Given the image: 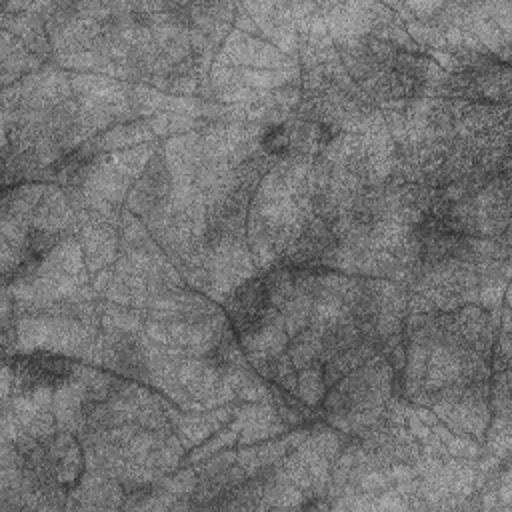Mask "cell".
I'll return each instance as SVG.
<instances>
[{
    "label": "cell",
    "mask_w": 512,
    "mask_h": 512,
    "mask_svg": "<svg viewBox=\"0 0 512 512\" xmlns=\"http://www.w3.org/2000/svg\"><path fill=\"white\" fill-rule=\"evenodd\" d=\"M268 300L270 290L262 276L244 282L226 304L234 330L238 334H250L258 330L268 312Z\"/></svg>",
    "instance_id": "6da1fadb"
},
{
    "label": "cell",
    "mask_w": 512,
    "mask_h": 512,
    "mask_svg": "<svg viewBox=\"0 0 512 512\" xmlns=\"http://www.w3.org/2000/svg\"><path fill=\"white\" fill-rule=\"evenodd\" d=\"M90 162H92V152L86 146H82V148H76V150L68 152L60 160H56L52 164L50 172H52V178L58 184L72 186V184L80 182V178L84 176V172L90 166Z\"/></svg>",
    "instance_id": "3957f363"
},
{
    "label": "cell",
    "mask_w": 512,
    "mask_h": 512,
    "mask_svg": "<svg viewBox=\"0 0 512 512\" xmlns=\"http://www.w3.org/2000/svg\"><path fill=\"white\" fill-rule=\"evenodd\" d=\"M262 148L270 156H284L290 150V132L286 124L270 126L262 136Z\"/></svg>",
    "instance_id": "277c9868"
},
{
    "label": "cell",
    "mask_w": 512,
    "mask_h": 512,
    "mask_svg": "<svg viewBox=\"0 0 512 512\" xmlns=\"http://www.w3.org/2000/svg\"><path fill=\"white\" fill-rule=\"evenodd\" d=\"M12 370L22 388L36 390L64 384L72 374V364L64 356L28 354L16 356L12 362Z\"/></svg>",
    "instance_id": "7a4b0ae2"
}]
</instances>
